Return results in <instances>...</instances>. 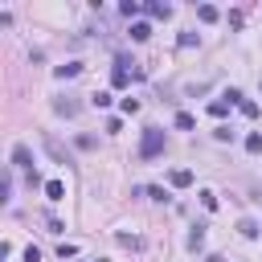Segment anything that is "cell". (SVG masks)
Listing matches in <instances>:
<instances>
[{"label": "cell", "mask_w": 262, "mask_h": 262, "mask_svg": "<svg viewBox=\"0 0 262 262\" xmlns=\"http://www.w3.org/2000/svg\"><path fill=\"white\" fill-rule=\"evenodd\" d=\"M160 151H164V131H160V127H147L143 139H139V156H143V160H156Z\"/></svg>", "instance_id": "1"}, {"label": "cell", "mask_w": 262, "mask_h": 262, "mask_svg": "<svg viewBox=\"0 0 262 262\" xmlns=\"http://www.w3.org/2000/svg\"><path fill=\"white\" fill-rule=\"evenodd\" d=\"M12 164H16V168H33V151H29L25 143H16V147H12Z\"/></svg>", "instance_id": "2"}, {"label": "cell", "mask_w": 262, "mask_h": 262, "mask_svg": "<svg viewBox=\"0 0 262 262\" xmlns=\"http://www.w3.org/2000/svg\"><path fill=\"white\" fill-rule=\"evenodd\" d=\"M143 8H147L156 20H168V16H172V4H160V0H151V4H143Z\"/></svg>", "instance_id": "3"}, {"label": "cell", "mask_w": 262, "mask_h": 262, "mask_svg": "<svg viewBox=\"0 0 262 262\" xmlns=\"http://www.w3.org/2000/svg\"><path fill=\"white\" fill-rule=\"evenodd\" d=\"M53 111H57V115H66V119H74V115H78V102H74V98H57V102H53Z\"/></svg>", "instance_id": "4"}, {"label": "cell", "mask_w": 262, "mask_h": 262, "mask_svg": "<svg viewBox=\"0 0 262 262\" xmlns=\"http://www.w3.org/2000/svg\"><path fill=\"white\" fill-rule=\"evenodd\" d=\"M168 180H172L176 188H188V184H192V172H188V168H176V172H172Z\"/></svg>", "instance_id": "5"}, {"label": "cell", "mask_w": 262, "mask_h": 262, "mask_svg": "<svg viewBox=\"0 0 262 262\" xmlns=\"http://www.w3.org/2000/svg\"><path fill=\"white\" fill-rule=\"evenodd\" d=\"M45 196H49V201H61V196H66V184H61V180H45Z\"/></svg>", "instance_id": "6"}, {"label": "cell", "mask_w": 262, "mask_h": 262, "mask_svg": "<svg viewBox=\"0 0 262 262\" xmlns=\"http://www.w3.org/2000/svg\"><path fill=\"white\" fill-rule=\"evenodd\" d=\"M131 37H135V41H147V37H151V25H147V20H135V25H131Z\"/></svg>", "instance_id": "7"}, {"label": "cell", "mask_w": 262, "mask_h": 262, "mask_svg": "<svg viewBox=\"0 0 262 262\" xmlns=\"http://www.w3.org/2000/svg\"><path fill=\"white\" fill-rule=\"evenodd\" d=\"M131 78H135V74H131V70H123V66H115V74H111V82H115L119 90H123V86H127Z\"/></svg>", "instance_id": "8"}, {"label": "cell", "mask_w": 262, "mask_h": 262, "mask_svg": "<svg viewBox=\"0 0 262 262\" xmlns=\"http://www.w3.org/2000/svg\"><path fill=\"white\" fill-rule=\"evenodd\" d=\"M205 246V225H196L192 233H188V250H201Z\"/></svg>", "instance_id": "9"}, {"label": "cell", "mask_w": 262, "mask_h": 262, "mask_svg": "<svg viewBox=\"0 0 262 262\" xmlns=\"http://www.w3.org/2000/svg\"><path fill=\"white\" fill-rule=\"evenodd\" d=\"M196 16H201L205 25H213V20H217V8H213V4H201V8H196Z\"/></svg>", "instance_id": "10"}, {"label": "cell", "mask_w": 262, "mask_h": 262, "mask_svg": "<svg viewBox=\"0 0 262 262\" xmlns=\"http://www.w3.org/2000/svg\"><path fill=\"white\" fill-rule=\"evenodd\" d=\"M82 74V66L78 61H70V66H57V78H78Z\"/></svg>", "instance_id": "11"}, {"label": "cell", "mask_w": 262, "mask_h": 262, "mask_svg": "<svg viewBox=\"0 0 262 262\" xmlns=\"http://www.w3.org/2000/svg\"><path fill=\"white\" fill-rule=\"evenodd\" d=\"M209 115H213V119H225V115H229V102H225V98H217V102L209 106Z\"/></svg>", "instance_id": "12"}, {"label": "cell", "mask_w": 262, "mask_h": 262, "mask_svg": "<svg viewBox=\"0 0 262 262\" xmlns=\"http://www.w3.org/2000/svg\"><path fill=\"white\" fill-rule=\"evenodd\" d=\"M176 127H180V131H192V127H196V119H192L188 111H180V115H176Z\"/></svg>", "instance_id": "13"}, {"label": "cell", "mask_w": 262, "mask_h": 262, "mask_svg": "<svg viewBox=\"0 0 262 262\" xmlns=\"http://www.w3.org/2000/svg\"><path fill=\"white\" fill-rule=\"evenodd\" d=\"M45 147H49V156H53V160H66V151H61V143H57L53 135H45Z\"/></svg>", "instance_id": "14"}, {"label": "cell", "mask_w": 262, "mask_h": 262, "mask_svg": "<svg viewBox=\"0 0 262 262\" xmlns=\"http://www.w3.org/2000/svg\"><path fill=\"white\" fill-rule=\"evenodd\" d=\"M237 229H242V237H258V221H250V217H246Z\"/></svg>", "instance_id": "15"}, {"label": "cell", "mask_w": 262, "mask_h": 262, "mask_svg": "<svg viewBox=\"0 0 262 262\" xmlns=\"http://www.w3.org/2000/svg\"><path fill=\"white\" fill-rule=\"evenodd\" d=\"M246 151H262V135H258V131L246 135Z\"/></svg>", "instance_id": "16"}, {"label": "cell", "mask_w": 262, "mask_h": 262, "mask_svg": "<svg viewBox=\"0 0 262 262\" xmlns=\"http://www.w3.org/2000/svg\"><path fill=\"white\" fill-rule=\"evenodd\" d=\"M119 246H127V250H139V237H131V233H119Z\"/></svg>", "instance_id": "17"}, {"label": "cell", "mask_w": 262, "mask_h": 262, "mask_svg": "<svg viewBox=\"0 0 262 262\" xmlns=\"http://www.w3.org/2000/svg\"><path fill=\"white\" fill-rule=\"evenodd\" d=\"M139 111V98H123V115H135Z\"/></svg>", "instance_id": "18"}, {"label": "cell", "mask_w": 262, "mask_h": 262, "mask_svg": "<svg viewBox=\"0 0 262 262\" xmlns=\"http://www.w3.org/2000/svg\"><path fill=\"white\" fill-rule=\"evenodd\" d=\"M143 192H147L151 201H168V192H164V188H156V184H151V188H143Z\"/></svg>", "instance_id": "19"}, {"label": "cell", "mask_w": 262, "mask_h": 262, "mask_svg": "<svg viewBox=\"0 0 262 262\" xmlns=\"http://www.w3.org/2000/svg\"><path fill=\"white\" fill-rule=\"evenodd\" d=\"M201 205H205V209L213 213V209H217V196H213V192H201Z\"/></svg>", "instance_id": "20"}, {"label": "cell", "mask_w": 262, "mask_h": 262, "mask_svg": "<svg viewBox=\"0 0 262 262\" xmlns=\"http://www.w3.org/2000/svg\"><path fill=\"white\" fill-rule=\"evenodd\" d=\"M57 254H61V258H74V254H78V246H70V242H61V246H57Z\"/></svg>", "instance_id": "21"}, {"label": "cell", "mask_w": 262, "mask_h": 262, "mask_svg": "<svg viewBox=\"0 0 262 262\" xmlns=\"http://www.w3.org/2000/svg\"><path fill=\"white\" fill-rule=\"evenodd\" d=\"M98 262H106V258H98Z\"/></svg>", "instance_id": "22"}]
</instances>
